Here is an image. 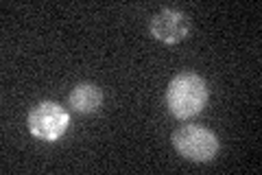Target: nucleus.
<instances>
[{
	"label": "nucleus",
	"instance_id": "1",
	"mask_svg": "<svg viewBox=\"0 0 262 175\" xmlns=\"http://www.w3.org/2000/svg\"><path fill=\"white\" fill-rule=\"evenodd\" d=\"M208 103V83L196 72H179L166 88V107L179 121L194 119Z\"/></svg>",
	"mask_w": 262,
	"mask_h": 175
},
{
	"label": "nucleus",
	"instance_id": "2",
	"mask_svg": "<svg viewBox=\"0 0 262 175\" xmlns=\"http://www.w3.org/2000/svg\"><path fill=\"white\" fill-rule=\"evenodd\" d=\"M173 147L179 155L190 162H210L214 160L221 143L216 134L201 125H184L173 134Z\"/></svg>",
	"mask_w": 262,
	"mask_h": 175
},
{
	"label": "nucleus",
	"instance_id": "3",
	"mask_svg": "<svg viewBox=\"0 0 262 175\" xmlns=\"http://www.w3.org/2000/svg\"><path fill=\"white\" fill-rule=\"evenodd\" d=\"M27 125H29V131L37 140H44V143H57V140L66 134V129H68L70 114L59 103L42 101L29 112Z\"/></svg>",
	"mask_w": 262,
	"mask_h": 175
},
{
	"label": "nucleus",
	"instance_id": "4",
	"mask_svg": "<svg viewBox=\"0 0 262 175\" xmlns=\"http://www.w3.org/2000/svg\"><path fill=\"white\" fill-rule=\"evenodd\" d=\"M149 31L158 42H162L166 46H173L188 37V33H190V20H188L186 13L177 9H162L160 13H155L151 18Z\"/></svg>",
	"mask_w": 262,
	"mask_h": 175
},
{
	"label": "nucleus",
	"instance_id": "5",
	"mask_svg": "<svg viewBox=\"0 0 262 175\" xmlns=\"http://www.w3.org/2000/svg\"><path fill=\"white\" fill-rule=\"evenodd\" d=\"M68 101L77 114H96L103 105V90L96 83H79V86L72 88Z\"/></svg>",
	"mask_w": 262,
	"mask_h": 175
}]
</instances>
